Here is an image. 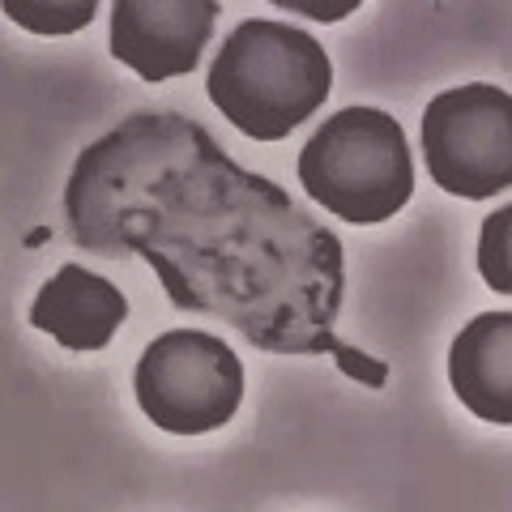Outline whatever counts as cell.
Returning a JSON list of instances; mask_svg holds the SVG:
<instances>
[{
  "label": "cell",
  "instance_id": "obj_1",
  "mask_svg": "<svg viewBox=\"0 0 512 512\" xmlns=\"http://www.w3.org/2000/svg\"><path fill=\"white\" fill-rule=\"evenodd\" d=\"M69 188L150 205L192 222V239L137 248L163 274L171 303L214 312L265 350L329 355L342 372L384 384V363L333 338L342 303V244L291 197L235 167L197 120L128 116L77 158Z\"/></svg>",
  "mask_w": 512,
  "mask_h": 512
},
{
  "label": "cell",
  "instance_id": "obj_2",
  "mask_svg": "<svg viewBox=\"0 0 512 512\" xmlns=\"http://www.w3.org/2000/svg\"><path fill=\"white\" fill-rule=\"evenodd\" d=\"M210 103L252 141H282L325 107L333 60L308 30L274 18L239 22L210 64Z\"/></svg>",
  "mask_w": 512,
  "mask_h": 512
},
{
  "label": "cell",
  "instance_id": "obj_3",
  "mask_svg": "<svg viewBox=\"0 0 512 512\" xmlns=\"http://www.w3.org/2000/svg\"><path fill=\"white\" fill-rule=\"evenodd\" d=\"M299 184L342 222H389L414 197L406 128L380 107L333 111L299 150Z\"/></svg>",
  "mask_w": 512,
  "mask_h": 512
},
{
  "label": "cell",
  "instance_id": "obj_4",
  "mask_svg": "<svg viewBox=\"0 0 512 512\" xmlns=\"http://www.w3.org/2000/svg\"><path fill=\"white\" fill-rule=\"evenodd\" d=\"M141 414L171 436H205L235 419L244 402V363L201 329H171L146 346L133 372Z\"/></svg>",
  "mask_w": 512,
  "mask_h": 512
},
{
  "label": "cell",
  "instance_id": "obj_5",
  "mask_svg": "<svg viewBox=\"0 0 512 512\" xmlns=\"http://www.w3.org/2000/svg\"><path fill=\"white\" fill-rule=\"evenodd\" d=\"M423 158L453 197L487 201L512 188V94L491 82L436 94L423 111Z\"/></svg>",
  "mask_w": 512,
  "mask_h": 512
},
{
  "label": "cell",
  "instance_id": "obj_6",
  "mask_svg": "<svg viewBox=\"0 0 512 512\" xmlns=\"http://www.w3.org/2000/svg\"><path fill=\"white\" fill-rule=\"evenodd\" d=\"M218 0H116L111 5V56L146 82H171L197 69L214 35Z\"/></svg>",
  "mask_w": 512,
  "mask_h": 512
},
{
  "label": "cell",
  "instance_id": "obj_7",
  "mask_svg": "<svg viewBox=\"0 0 512 512\" xmlns=\"http://www.w3.org/2000/svg\"><path fill=\"white\" fill-rule=\"evenodd\" d=\"M128 316V299L116 282L90 274L77 261L60 265L56 278L43 286L30 303V325L52 333L64 350H103Z\"/></svg>",
  "mask_w": 512,
  "mask_h": 512
},
{
  "label": "cell",
  "instance_id": "obj_8",
  "mask_svg": "<svg viewBox=\"0 0 512 512\" xmlns=\"http://www.w3.org/2000/svg\"><path fill=\"white\" fill-rule=\"evenodd\" d=\"M448 380L461 406L495 427L512 423V312H483L453 338Z\"/></svg>",
  "mask_w": 512,
  "mask_h": 512
},
{
  "label": "cell",
  "instance_id": "obj_9",
  "mask_svg": "<svg viewBox=\"0 0 512 512\" xmlns=\"http://www.w3.org/2000/svg\"><path fill=\"white\" fill-rule=\"evenodd\" d=\"M94 13H99L94 0H56V5L52 0H5V18L35 35H73L94 22Z\"/></svg>",
  "mask_w": 512,
  "mask_h": 512
},
{
  "label": "cell",
  "instance_id": "obj_10",
  "mask_svg": "<svg viewBox=\"0 0 512 512\" xmlns=\"http://www.w3.org/2000/svg\"><path fill=\"white\" fill-rule=\"evenodd\" d=\"M508 231H512V205H500L487 227H483V244H478V269L491 291L508 295L512 291V274H508Z\"/></svg>",
  "mask_w": 512,
  "mask_h": 512
},
{
  "label": "cell",
  "instance_id": "obj_11",
  "mask_svg": "<svg viewBox=\"0 0 512 512\" xmlns=\"http://www.w3.org/2000/svg\"><path fill=\"white\" fill-rule=\"evenodd\" d=\"M278 9H291V13H312L316 22H338L350 18L359 9V0H342V5H320V0H274Z\"/></svg>",
  "mask_w": 512,
  "mask_h": 512
}]
</instances>
